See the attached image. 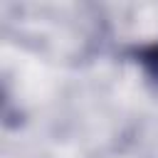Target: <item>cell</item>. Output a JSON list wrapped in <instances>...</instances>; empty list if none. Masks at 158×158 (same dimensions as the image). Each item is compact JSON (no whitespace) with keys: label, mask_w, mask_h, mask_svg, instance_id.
I'll list each match as a JSON object with an SVG mask.
<instances>
[{"label":"cell","mask_w":158,"mask_h":158,"mask_svg":"<svg viewBox=\"0 0 158 158\" xmlns=\"http://www.w3.org/2000/svg\"><path fill=\"white\" fill-rule=\"evenodd\" d=\"M133 62L153 79L158 81V42H148V44H138L131 49Z\"/></svg>","instance_id":"1"}]
</instances>
